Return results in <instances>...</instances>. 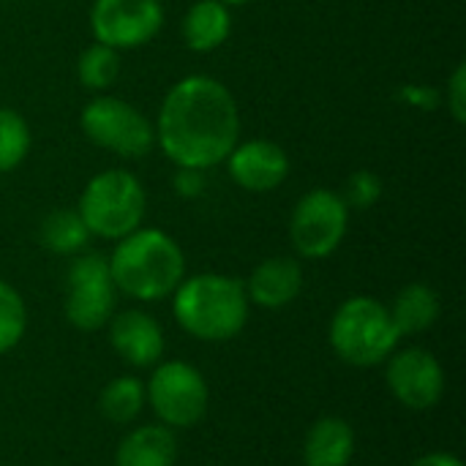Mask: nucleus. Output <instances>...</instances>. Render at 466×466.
Masks as SVG:
<instances>
[{
	"label": "nucleus",
	"mask_w": 466,
	"mask_h": 466,
	"mask_svg": "<svg viewBox=\"0 0 466 466\" xmlns=\"http://www.w3.org/2000/svg\"><path fill=\"white\" fill-rule=\"evenodd\" d=\"M388 388L399 404L407 410L423 412L442 401L445 396V371L440 360L420 347L393 352L388 360Z\"/></svg>",
	"instance_id": "11"
},
{
	"label": "nucleus",
	"mask_w": 466,
	"mask_h": 466,
	"mask_svg": "<svg viewBox=\"0 0 466 466\" xmlns=\"http://www.w3.org/2000/svg\"><path fill=\"white\" fill-rule=\"evenodd\" d=\"M120 74V55L112 46L90 44L76 63V76L87 90H106Z\"/></svg>",
	"instance_id": "21"
},
{
	"label": "nucleus",
	"mask_w": 466,
	"mask_h": 466,
	"mask_svg": "<svg viewBox=\"0 0 466 466\" xmlns=\"http://www.w3.org/2000/svg\"><path fill=\"white\" fill-rule=\"evenodd\" d=\"M232 30L229 5L221 0H197L183 19V38L194 52L218 49Z\"/></svg>",
	"instance_id": "17"
},
{
	"label": "nucleus",
	"mask_w": 466,
	"mask_h": 466,
	"mask_svg": "<svg viewBox=\"0 0 466 466\" xmlns=\"http://www.w3.org/2000/svg\"><path fill=\"white\" fill-rule=\"evenodd\" d=\"M41 246L55 251V254H76L87 246L90 240V229L85 227L82 216L76 210H52L38 229Z\"/></svg>",
	"instance_id": "19"
},
{
	"label": "nucleus",
	"mask_w": 466,
	"mask_h": 466,
	"mask_svg": "<svg viewBox=\"0 0 466 466\" xmlns=\"http://www.w3.org/2000/svg\"><path fill=\"white\" fill-rule=\"evenodd\" d=\"M112 350L134 369H147L164 355V330L145 311H123L109 319Z\"/></svg>",
	"instance_id": "13"
},
{
	"label": "nucleus",
	"mask_w": 466,
	"mask_h": 466,
	"mask_svg": "<svg viewBox=\"0 0 466 466\" xmlns=\"http://www.w3.org/2000/svg\"><path fill=\"white\" fill-rule=\"evenodd\" d=\"M115 281L109 259L101 254H82L66 273V319L79 330H98L112 319Z\"/></svg>",
	"instance_id": "9"
},
{
	"label": "nucleus",
	"mask_w": 466,
	"mask_h": 466,
	"mask_svg": "<svg viewBox=\"0 0 466 466\" xmlns=\"http://www.w3.org/2000/svg\"><path fill=\"white\" fill-rule=\"evenodd\" d=\"M79 123L93 145L123 158H142L156 145V128L150 126V120L137 106L115 96L93 98L82 109Z\"/></svg>",
	"instance_id": "6"
},
{
	"label": "nucleus",
	"mask_w": 466,
	"mask_h": 466,
	"mask_svg": "<svg viewBox=\"0 0 466 466\" xmlns=\"http://www.w3.org/2000/svg\"><path fill=\"white\" fill-rule=\"evenodd\" d=\"M388 311H390V319H393L399 336H415V333L429 330L437 322L440 298L426 284H410L396 295V300Z\"/></svg>",
	"instance_id": "18"
},
{
	"label": "nucleus",
	"mask_w": 466,
	"mask_h": 466,
	"mask_svg": "<svg viewBox=\"0 0 466 466\" xmlns=\"http://www.w3.org/2000/svg\"><path fill=\"white\" fill-rule=\"evenodd\" d=\"M380 197H382V183H380V177H377L374 172H369V169L355 172V175L347 180V188H344V194H341L344 205H347V208H358V210L371 208L374 202H380Z\"/></svg>",
	"instance_id": "24"
},
{
	"label": "nucleus",
	"mask_w": 466,
	"mask_h": 466,
	"mask_svg": "<svg viewBox=\"0 0 466 466\" xmlns=\"http://www.w3.org/2000/svg\"><path fill=\"white\" fill-rule=\"evenodd\" d=\"M101 412L106 420L126 426L134 423L145 407V388L137 377H117L101 390Z\"/></svg>",
	"instance_id": "20"
},
{
	"label": "nucleus",
	"mask_w": 466,
	"mask_h": 466,
	"mask_svg": "<svg viewBox=\"0 0 466 466\" xmlns=\"http://www.w3.org/2000/svg\"><path fill=\"white\" fill-rule=\"evenodd\" d=\"M161 25V0H96L90 8V30L96 41L117 52L153 41Z\"/></svg>",
	"instance_id": "10"
},
{
	"label": "nucleus",
	"mask_w": 466,
	"mask_h": 466,
	"mask_svg": "<svg viewBox=\"0 0 466 466\" xmlns=\"http://www.w3.org/2000/svg\"><path fill=\"white\" fill-rule=\"evenodd\" d=\"M224 5H243V3H248V0H221Z\"/></svg>",
	"instance_id": "28"
},
{
	"label": "nucleus",
	"mask_w": 466,
	"mask_h": 466,
	"mask_svg": "<svg viewBox=\"0 0 466 466\" xmlns=\"http://www.w3.org/2000/svg\"><path fill=\"white\" fill-rule=\"evenodd\" d=\"M412 466H464L461 459L451 456V453H429L423 459H418Z\"/></svg>",
	"instance_id": "27"
},
{
	"label": "nucleus",
	"mask_w": 466,
	"mask_h": 466,
	"mask_svg": "<svg viewBox=\"0 0 466 466\" xmlns=\"http://www.w3.org/2000/svg\"><path fill=\"white\" fill-rule=\"evenodd\" d=\"M238 134L240 112L224 82L194 74L169 87L156 126V142L169 161L205 172L227 161Z\"/></svg>",
	"instance_id": "1"
},
{
	"label": "nucleus",
	"mask_w": 466,
	"mask_h": 466,
	"mask_svg": "<svg viewBox=\"0 0 466 466\" xmlns=\"http://www.w3.org/2000/svg\"><path fill=\"white\" fill-rule=\"evenodd\" d=\"M30 150V128L27 120L14 112L0 106V172H11L25 161Z\"/></svg>",
	"instance_id": "22"
},
{
	"label": "nucleus",
	"mask_w": 466,
	"mask_h": 466,
	"mask_svg": "<svg viewBox=\"0 0 466 466\" xmlns=\"http://www.w3.org/2000/svg\"><path fill=\"white\" fill-rule=\"evenodd\" d=\"M115 289L137 300H161L177 289L186 273L183 248L161 229H134L117 240L109 257Z\"/></svg>",
	"instance_id": "2"
},
{
	"label": "nucleus",
	"mask_w": 466,
	"mask_h": 466,
	"mask_svg": "<svg viewBox=\"0 0 466 466\" xmlns=\"http://www.w3.org/2000/svg\"><path fill=\"white\" fill-rule=\"evenodd\" d=\"M448 106L451 115L456 117V123H466V66L461 63L453 71L451 87H448Z\"/></svg>",
	"instance_id": "25"
},
{
	"label": "nucleus",
	"mask_w": 466,
	"mask_h": 466,
	"mask_svg": "<svg viewBox=\"0 0 466 466\" xmlns=\"http://www.w3.org/2000/svg\"><path fill=\"white\" fill-rule=\"evenodd\" d=\"M177 440L167 426L134 429L117 448V466H175Z\"/></svg>",
	"instance_id": "16"
},
{
	"label": "nucleus",
	"mask_w": 466,
	"mask_h": 466,
	"mask_svg": "<svg viewBox=\"0 0 466 466\" xmlns=\"http://www.w3.org/2000/svg\"><path fill=\"white\" fill-rule=\"evenodd\" d=\"M205 188V177H202V169H188V167H177V175H175V191L186 199H194L199 197Z\"/></svg>",
	"instance_id": "26"
},
{
	"label": "nucleus",
	"mask_w": 466,
	"mask_h": 466,
	"mask_svg": "<svg viewBox=\"0 0 466 466\" xmlns=\"http://www.w3.org/2000/svg\"><path fill=\"white\" fill-rule=\"evenodd\" d=\"M25 330H27L25 300L11 284L0 281V355L14 350L22 341Z\"/></svg>",
	"instance_id": "23"
},
{
	"label": "nucleus",
	"mask_w": 466,
	"mask_h": 466,
	"mask_svg": "<svg viewBox=\"0 0 466 466\" xmlns=\"http://www.w3.org/2000/svg\"><path fill=\"white\" fill-rule=\"evenodd\" d=\"M145 396L167 429H188L205 418L210 390L205 377L194 366L183 360H169L153 371Z\"/></svg>",
	"instance_id": "8"
},
{
	"label": "nucleus",
	"mask_w": 466,
	"mask_h": 466,
	"mask_svg": "<svg viewBox=\"0 0 466 466\" xmlns=\"http://www.w3.org/2000/svg\"><path fill=\"white\" fill-rule=\"evenodd\" d=\"M355 456V431L344 418L317 420L303 442L306 466H350Z\"/></svg>",
	"instance_id": "15"
},
{
	"label": "nucleus",
	"mask_w": 466,
	"mask_h": 466,
	"mask_svg": "<svg viewBox=\"0 0 466 466\" xmlns=\"http://www.w3.org/2000/svg\"><path fill=\"white\" fill-rule=\"evenodd\" d=\"M303 289V270L292 257H270L254 268L246 295L262 309H284Z\"/></svg>",
	"instance_id": "14"
},
{
	"label": "nucleus",
	"mask_w": 466,
	"mask_h": 466,
	"mask_svg": "<svg viewBox=\"0 0 466 466\" xmlns=\"http://www.w3.org/2000/svg\"><path fill=\"white\" fill-rule=\"evenodd\" d=\"M76 213L90 235L120 240L139 229L145 218V188L131 172L106 169L85 186Z\"/></svg>",
	"instance_id": "5"
},
{
	"label": "nucleus",
	"mask_w": 466,
	"mask_h": 466,
	"mask_svg": "<svg viewBox=\"0 0 466 466\" xmlns=\"http://www.w3.org/2000/svg\"><path fill=\"white\" fill-rule=\"evenodd\" d=\"M399 339L401 336L390 319L388 306L366 295L341 303L330 322V347L344 363L358 369H369L388 360Z\"/></svg>",
	"instance_id": "4"
},
{
	"label": "nucleus",
	"mask_w": 466,
	"mask_h": 466,
	"mask_svg": "<svg viewBox=\"0 0 466 466\" xmlns=\"http://www.w3.org/2000/svg\"><path fill=\"white\" fill-rule=\"evenodd\" d=\"M350 227V208L341 194L330 188H314L300 197L289 218V238L300 257L325 259L330 257Z\"/></svg>",
	"instance_id": "7"
},
{
	"label": "nucleus",
	"mask_w": 466,
	"mask_h": 466,
	"mask_svg": "<svg viewBox=\"0 0 466 466\" xmlns=\"http://www.w3.org/2000/svg\"><path fill=\"white\" fill-rule=\"evenodd\" d=\"M229 177L254 194L279 188L289 175V156L281 145L270 139H248L243 145H235L227 156Z\"/></svg>",
	"instance_id": "12"
},
{
	"label": "nucleus",
	"mask_w": 466,
	"mask_h": 466,
	"mask_svg": "<svg viewBox=\"0 0 466 466\" xmlns=\"http://www.w3.org/2000/svg\"><path fill=\"white\" fill-rule=\"evenodd\" d=\"M175 319L177 325L199 339V341H229L235 339L248 319V295L246 284L221 276V273H202L183 279L172 292Z\"/></svg>",
	"instance_id": "3"
}]
</instances>
